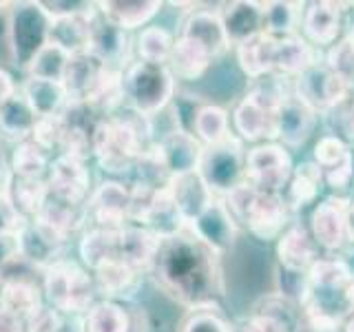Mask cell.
<instances>
[{
    "instance_id": "57",
    "label": "cell",
    "mask_w": 354,
    "mask_h": 332,
    "mask_svg": "<svg viewBox=\"0 0 354 332\" xmlns=\"http://www.w3.org/2000/svg\"><path fill=\"white\" fill-rule=\"evenodd\" d=\"M0 332H27V324L0 308Z\"/></svg>"
},
{
    "instance_id": "53",
    "label": "cell",
    "mask_w": 354,
    "mask_h": 332,
    "mask_svg": "<svg viewBox=\"0 0 354 332\" xmlns=\"http://www.w3.org/2000/svg\"><path fill=\"white\" fill-rule=\"evenodd\" d=\"M306 282H308V273H295V270H286L281 266H277V290L274 293L290 299L297 306H301L304 302Z\"/></svg>"
},
{
    "instance_id": "10",
    "label": "cell",
    "mask_w": 354,
    "mask_h": 332,
    "mask_svg": "<svg viewBox=\"0 0 354 332\" xmlns=\"http://www.w3.org/2000/svg\"><path fill=\"white\" fill-rule=\"evenodd\" d=\"M295 215L281 193L254 191L241 226H246L250 235L261 241H277L292 226V221H297Z\"/></svg>"
},
{
    "instance_id": "2",
    "label": "cell",
    "mask_w": 354,
    "mask_h": 332,
    "mask_svg": "<svg viewBox=\"0 0 354 332\" xmlns=\"http://www.w3.org/2000/svg\"><path fill=\"white\" fill-rule=\"evenodd\" d=\"M308 332H341L354 315V270L339 257H321L308 270L301 302Z\"/></svg>"
},
{
    "instance_id": "19",
    "label": "cell",
    "mask_w": 354,
    "mask_h": 332,
    "mask_svg": "<svg viewBox=\"0 0 354 332\" xmlns=\"http://www.w3.org/2000/svg\"><path fill=\"white\" fill-rule=\"evenodd\" d=\"M104 69L106 64L91 51L71 55L62 77V86L66 91V98H69V104H88V100L93 98L100 80H102Z\"/></svg>"
},
{
    "instance_id": "54",
    "label": "cell",
    "mask_w": 354,
    "mask_h": 332,
    "mask_svg": "<svg viewBox=\"0 0 354 332\" xmlns=\"http://www.w3.org/2000/svg\"><path fill=\"white\" fill-rule=\"evenodd\" d=\"M44 14L49 20L60 18H73V16H91L95 11V3H86V0H64V3H47V0H38Z\"/></svg>"
},
{
    "instance_id": "62",
    "label": "cell",
    "mask_w": 354,
    "mask_h": 332,
    "mask_svg": "<svg viewBox=\"0 0 354 332\" xmlns=\"http://www.w3.org/2000/svg\"><path fill=\"white\" fill-rule=\"evenodd\" d=\"M58 332H82V330H80V326L73 328V326H69V321H64V326H62Z\"/></svg>"
},
{
    "instance_id": "34",
    "label": "cell",
    "mask_w": 354,
    "mask_h": 332,
    "mask_svg": "<svg viewBox=\"0 0 354 332\" xmlns=\"http://www.w3.org/2000/svg\"><path fill=\"white\" fill-rule=\"evenodd\" d=\"M213 62V55H210L202 44L191 40V38H182L177 36L175 44H173V53L169 60V69L173 73V77L177 80H199L206 69Z\"/></svg>"
},
{
    "instance_id": "17",
    "label": "cell",
    "mask_w": 354,
    "mask_h": 332,
    "mask_svg": "<svg viewBox=\"0 0 354 332\" xmlns=\"http://www.w3.org/2000/svg\"><path fill=\"white\" fill-rule=\"evenodd\" d=\"M0 308L27 324L44 308L40 284L31 275L5 270V275L0 277Z\"/></svg>"
},
{
    "instance_id": "61",
    "label": "cell",
    "mask_w": 354,
    "mask_h": 332,
    "mask_svg": "<svg viewBox=\"0 0 354 332\" xmlns=\"http://www.w3.org/2000/svg\"><path fill=\"white\" fill-rule=\"evenodd\" d=\"M341 332H354V315L350 319H346V324H343Z\"/></svg>"
},
{
    "instance_id": "12",
    "label": "cell",
    "mask_w": 354,
    "mask_h": 332,
    "mask_svg": "<svg viewBox=\"0 0 354 332\" xmlns=\"http://www.w3.org/2000/svg\"><path fill=\"white\" fill-rule=\"evenodd\" d=\"M348 33L343 3L332 0H315L306 3L304 20H301V38L319 49H330Z\"/></svg>"
},
{
    "instance_id": "46",
    "label": "cell",
    "mask_w": 354,
    "mask_h": 332,
    "mask_svg": "<svg viewBox=\"0 0 354 332\" xmlns=\"http://www.w3.org/2000/svg\"><path fill=\"white\" fill-rule=\"evenodd\" d=\"M71 55L64 49L55 47V44L47 42L44 47L36 53L27 66V75L29 77H38V80H51V82H62L66 64H69Z\"/></svg>"
},
{
    "instance_id": "3",
    "label": "cell",
    "mask_w": 354,
    "mask_h": 332,
    "mask_svg": "<svg viewBox=\"0 0 354 332\" xmlns=\"http://www.w3.org/2000/svg\"><path fill=\"white\" fill-rule=\"evenodd\" d=\"M151 147H155L151 118L133 109L124 116L100 118L93 131V155L109 173H131L140 155Z\"/></svg>"
},
{
    "instance_id": "24",
    "label": "cell",
    "mask_w": 354,
    "mask_h": 332,
    "mask_svg": "<svg viewBox=\"0 0 354 332\" xmlns=\"http://www.w3.org/2000/svg\"><path fill=\"white\" fill-rule=\"evenodd\" d=\"M219 18L228 42L239 47L241 42H246L263 31V3H254V0L226 3L219 9Z\"/></svg>"
},
{
    "instance_id": "33",
    "label": "cell",
    "mask_w": 354,
    "mask_h": 332,
    "mask_svg": "<svg viewBox=\"0 0 354 332\" xmlns=\"http://www.w3.org/2000/svg\"><path fill=\"white\" fill-rule=\"evenodd\" d=\"M324 186H326L324 175H321L319 166L315 162H301L292 169V175L281 195L286 197L288 206H290L295 213H299L301 208L317 202V197Z\"/></svg>"
},
{
    "instance_id": "16",
    "label": "cell",
    "mask_w": 354,
    "mask_h": 332,
    "mask_svg": "<svg viewBox=\"0 0 354 332\" xmlns=\"http://www.w3.org/2000/svg\"><path fill=\"white\" fill-rule=\"evenodd\" d=\"M129 206H131V188L122 182H102L88 195L86 213L93 219L95 228L120 230L129 226Z\"/></svg>"
},
{
    "instance_id": "28",
    "label": "cell",
    "mask_w": 354,
    "mask_h": 332,
    "mask_svg": "<svg viewBox=\"0 0 354 332\" xmlns=\"http://www.w3.org/2000/svg\"><path fill=\"white\" fill-rule=\"evenodd\" d=\"M160 153H162V160L169 169L171 177L175 175H184V173H191L197 171V164L199 158H202V142H199L195 136L180 129H173L171 133L158 142Z\"/></svg>"
},
{
    "instance_id": "60",
    "label": "cell",
    "mask_w": 354,
    "mask_h": 332,
    "mask_svg": "<svg viewBox=\"0 0 354 332\" xmlns=\"http://www.w3.org/2000/svg\"><path fill=\"white\" fill-rule=\"evenodd\" d=\"M348 243L354 246V197H350L348 204Z\"/></svg>"
},
{
    "instance_id": "6",
    "label": "cell",
    "mask_w": 354,
    "mask_h": 332,
    "mask_svg": "<svg viewBox=\"0 0 354 332\" xmlns=\"http://www.w3.org/2000/svg\"><path fill=\"white\" fill-rule=\"evenodd\" d=\"M197 173L202 175L206 186L215 197H226L239 184L246 182V151L243 142L230 133L226 140L204 147L197 164Z\"/></svg>"
},
{
    "instance_id": "21",
    "label": "cell",
    "mask_w": 354,
    "mask_h": 332,
    "mask_svg": "<svg viewBox=\"0 0 354 332\" xmlns=\"http://www.w3.org/2000/svg\"><path fill=\"white\" fill-rule=\"evenodd\" d=\"M317 122L319 116L292 93L277 113V142L283 144L286 149L304 147L315 133Z\"/></svg>"
},
{
    "instance_id": "23",
    "label": "cell",
    "mask_w": 354,
    "mask_h": 332,
    "mask_svg": "<svg viewBox=\"0 0 354 332\" xmlns=\"http://www.w3.org/2000/svg\"><path fill=\"white\" fill-rule=\"evenodd\" d=\"M191 228L202 237L210 248L217 250L221 257L232 250L237 239V221L230 217L228 208L221 202V197H215V202L210 204L202 215L195 221H191Z\"/></svg>"
},
{
    "instance_id": "37",
    "label": "cell",
    "mask_w": 354,
    "mask_h": 332,
    "mask_svg": "<svg viewBox=\"0 0 354 332\" xmlns=\"http://www.w3.org/2000/svg\"><path fill=\"white\" fill-rule=\"evenodd\" d=\"M22 95L33 109V113L38 118H49V116H60L69 104V98L62 82H51V80H38V77H27L22 84Z\"/></svg>"
},
{
    "instance_id": "39",
    "label": "cell",
    "mask_w": 354,
    "mask_h": 332,
    "mask_svg": "<svg viewBox=\"0 0 354 332\" xmlns=\"http://www.w3.org/2000/svg\"><path fill=\"white\" fill-rule=\"evenodd\" d=\"M306 3H263V33L281 40L290 36H301V20H304Z\"/></svg>"
},
{
    "instance_id": "43",
    "label": "cell",
    "mask_w": 354,
    "mask_h": 332,
    "mask_svg": "<svg viewBox=\"0 0 354 332\" xmlns=\"http://www.w3.org/2000/svg\"><path fill=\"white\" fill-rule=\"evenodd\" d=\"M47 195H49V186L44 180H27V177L14 175L9 186V202L14 204L18 215L25 221L38 217Z\"/></svg>"
},
{
    "instance_id": "45",
    "label": "cell",
    "mask_w": 354,
    "mask_h": 332,
    "mask_svg": "<svg viewBox=\"0 0 354 332\" xmlns=\"http://www.w3.org/2000/svg\"><path fill=\"white\" fill-rule=\"evenodd\" d=\"M193 136L202 142V147H210L230 136V120L228 111L217 104H204L197 113Z\"/></svg>"
},
{
    "instance_id": "27",
    "label": "cell",
    "mask_w": 354,
    "mask_h": 332,
    "mask_svg": "<svg viewBox=\"0 0 354 332\" xmlns=\"http://www.w3.org/2000/svg\"><path fill=\"white\" fill-rule=\"evenodd\" d=\"M180 36L199 42L210 55H213V60L230 49V42L226 38L224 25H221V18H219V11H208V9L191 11L188 18L184 20Z\"/></svg>"
},
{
    "instance_id": "58",
    "label": "cell",
    "mask_w": 354,
    "mask_h": 332,
    "mask_svg": "<svg viewBox=\"0 0 354 332\" xmlns=\"http://www.w3.org/2000/svg\"><path fill=\"white\" fill-rule=\"evenodd\" d=\"M16 95V82L14 77H11L9 71H5L3 66H0V107H3L7 100H11Z\"/></svg>"
},
{
    "instance_id": "38",
    "label": "cell",
    "mask_w": 354,
    "mask_h": 332,
    "mask_svg": "<svg viewBox=\"0 0 354 332\" xmlns=\"http://www.w3.org/2000/svg\"><path fill=\"white\" fill-rule=\"evenodd\" d=\"M274 47L277 38L268 36V33H257L250 40L241 42L237 47V62L241 71L246 73L250 80H257L272 73V62H274Z\"/></svg>"
},
{
    "instance_id": "40",
    "label": "cell",
    "mask_w": 354,
    "mask_h": 332,
    "mask_svg": "<svg viewBox=\"0 0 354 332\" xmlns=\"http://www.w3.org/2000/svg\"><path fill=\"white\" fill-rule=\"evenodd\" d=\"M138 226L149 228L160 239L169 237V235H175L177 230H182L186 226V221H184V217L180 213V208H177V204L173 202L169 186L160 188L158 195H155V199H153L151 208H149V213L144 215L142 224H138Z\"/></svg>"
},
{
    "instance_id": "63",
    "label": "cell",
    "mask_w": 354,
    "mask_h": 332,
    "mask_svg": "<svg viewBox=\"0 0 354 332\" xmlns=\"http://www.w3.org/2000/svg\"><path fill=\"white\" fill-rule=\"evenodd\" d=\"M348 33H350V36H352V38H354V29H352V31H348Z\"/></svg>"
},
{
    "instance_id": "55",
    "label": "cell",
    "mask_w": 354,
    "mask_h": 332,
    "mask_svg": "<svg viewBox=\"0 0 354 332\" xmlns=\"http://www.w3.org/2000/svg\"><path fill=\"white\" fill-rule=\"evenodd\" d=\"M22 224H25V219L18 215V210L9 202V197H0V237L16 235Z\"/></svg>"
},
{
    "instance_id": "49",
    "label": "cell",
    "mask_w": 354,
    "mask_h": 332,
    "mask_svg": "<svg viewBox=\"0 0 354 332\" xmlns=\"http://www.w3.org/2000/svg\"><path fill=\"white\" fill-rule=\"evenodd\" d=\"M324 124L328 129V136H337L343 142L352 144L354 142V93L343 100L341 104L330 109L328 113L321 116Z\"/></svg>"
},
{
    "instance_id": "15",
    "label": "cell",
    "mask_w": 354,
    "mask_h": 332,
    "mask_svg": "<svg viewBox=\"0 0 354 332\" xmlns=\"http://www.w3.org/2000/svg\"><path fill=\"white\" fill-rule=\"evenodd\" d=\"M313 162L321 169L324 184L330 186L337 195L354 180V153L348 142L337 136L319 138L313 151Z\"/></svg>"
},
{
    "instance_id": "44",
    "label": "cell",
    "mask_w": 354,
    "mask_h": 332,
    "mask_svg": "<svg viewBox=\"0 0 354 332\" xmlns=\"http://www.w3.org/2000/svg\"><path fill=\"white\" fill-rule=\"evenodd\" d=\"M9 169L16 177L42 180V175L49 171V153L40 149L31 138L25 142H18L14 153H11Z\"/></svg>"
},
{
    "instance_id": "32",
    "label": "cell",
    "mask_w": 354,
    "mask_h": 332,
    "mask_svg": "<svg viewBox=\"0 0 354 332\" xmlns=\"http://www.w3.org/2000/svg\"><path fill=\"white\" fill-rule=\"evenodd\" d=\"M160 237L144 226H124L120 232V259L142 275L151 270Z\"/></svg>"
},
{
    "instance_id": "25",
    "label": "cell",
    "mask_w": 354,
    "mask_h": 332,
    "mask_svg": "<svg viewBox=\"0 0 354 332\" xmlns=\"http://www.w3.org/2000/svg\"><path fill=\"white\" fill-rule=\"evenodd\" d=\"M169 191H171L173 202L177 204V208H180L186 224L195 221L210 204L215 202L213 191L206 186V182L202 180V175L197 171L171 177Z\"/></svg>"
},
{
    "instance_id": "9",
    "label": "cell",
    "mask_w": 354,
    "mask_h": 332,
    "mask_svg": "<svg viewBox=\"0 0 354 332\" xmlns=\"http://www.w3.org/2000/svg\"><path fill=\"white\" fill-rule=\"evenodd\" d=\"M292 93L321 118L330 109L341 104L343 100H348L354 93V86L343 82L339 75H335L328 69L324 60H319L301 75L295 77Z\"/></svg>"
},
{
    "instance_id": "35",
    "label": "cell",
    "mask_w": 354,
    "mask_h": 332,
    "mask_svg": "<svg viewBox=\"0 0 354 332\" xmlns=\"http://www.w3.org/2000/svg\"><path fill=\"white\" fill-rule=\"evenodd\" d=\"M97 14V9L91 16H73L51 20L49 27V42L55 47L64 49L69 55L86 53L91 44V22Z\"/></svg>"
},
{
    "instance_id": "4",
    "label": "cell",
    "mask_w": 354,
    "mask_h": 332,
    "mask_svg": "<svg viewBox=\"0 0 354 332\" xmlns=\"http://www.w3.org/2000/svg\"><path fill=\"white\" fill-rule=\"evenodd\" d=\"M124 91L133 111L144 118H155L175 98V77L166 64L133 62L124 71Z\"/></svg>"
},
{
    "instance_id": "22",
    "label": "cell",
    "mask_w": 354,
    "mask_h": 332,
    "mask_svg": "<svg viewBox=\"0 0 354 332\" xmlns=\"http://www.w3.org/2000/svg\"><path fill=\"white\" fill-rule=\"evenodd\" d=\"M88 182H91V177H88L84 162L69 158V155H58L55 162L49 166V193L66 199V202L86 204Z\"/></svg>"
},
{
    "instance_id": "31",
    "label": "cell",
    "mask_w": 354,
    "mask_h": 332,
    "mask_svg": "<svg viewBox=\"0 0 354 332\" xmlns=\"http://www.w3.org/2000/svg\"><path fill=\"white\" fill-rule=\"evenodd\" d=\"M315 62H319V51L313 44H308L301 36L277 40L272 62L274 75H281L286 80H295L297 75H301Z\"/></svg>"
},
{
    "instance_id": "5",
    "label": "cell",
    "mask_w": 354,
    "mask_h": 332,
    "mask_svg": "<svg viewBox=\"0 0 354 332\" xmlns=\"http://www.w3.org/2000/svg\"><path fill=\"white\" fill-rule=\"evenodd\" d=\"M42 293L51 302V308L62 315H82L95 304L97 288L93 277L80 264L60 259L44 270Z\"/></svg>"
},
{
    "instance_id": "41",
    "label": "cell",
    "mask_w": 354,
    "mask_h": 332,
    "mask_svg": "<svg viewBox=\"0 0 354 332\" xmlns=\"http://www.w3.org/2000/svg\"><path fill=\"white\" fill-rule=\"evenodd\" d=\"M38 116L25 100L22 93H16L11 100L0 107V133L7 140L25 142L31 138L33 127H36Z\"/></svg>"
},
{
    "instance_id": "20",
    "label": "cell",
    "mask_w": 354,
    "mask_h": 332,
    "mask_svg": "<svg viewBox=\"0 0 354 332\" xmlns=\"http://www.w3.org/2000/svg\"><path fill=\"white\" fill-rule=\"evenodd\" d=\"M277 113L254 102L252 98L243 95L241 102L232 111V127L241 142L263 144L277 142Z\"/></svg>"
},
{
    "instance_id": "8",
    "label": "cell",
    "mask_w": 354,
    "mask_h": 332,
    "mask_svg": "<svg viewBox=\"0 0 354 332\" xmlns=\"http://www.w3.org/2000/svg\"><path fill=\"white\" fill-rule=\"evenodd\" d=\"M292 169V155L279 142H263L246 153V184L254 191L283 193Z\"/></svg>"
},
{
    "instance_id": "50",
    "label": "cell",
    "mask_w": 354,
    "mask_h": 332,
    "mask_svg": "<svg viewBox=\"0 0 354 332\" xmlns=\"http://www.w3.org/2000/svg\"><path fill=\"white\" fill-rule=\"evenodd\" d=\"M180 332H235L219 308H202L191 310L182 321Z\"/></svg>"
},
{
    "instance_id": "30",
    "label": "cell",
    "mask_w": 354,
    "mask_h": 332,
    "mask_svg": "<svg viewBox=\"0 0 354 332\" xmlns=\"http://www.w3.org/2000/svg\"><path fill=\"white\" fill-rule=\"evenodd\" d=\"M97 14L124 31L144 27L162 9L160 0H106L97 3Z\"/></svg>"
},
{
    "instance_id": "36",
    "label": "cell",
    "mask_w": 354,
    "mask_h": 332,
    "mask_svg": "<svg viewBox=\"0 0 354 332\" xmlns=\"http://www.w3.org/2000/svg\"><path fill=\"white\" fill-rule=\"evenodd\" d=\"M36 219H40L42 224H47L49 228H53L55 232H60V235L69 239L71 232H75L88 219V213H86V204L66 202V199H60L49 193Z\"/></svg>"
},
{
    "instance_id": "59",
    "label": "cell",
    "mask_w": 354,
    "mask_h": 332,
    "mask_svg": "<svg viewBox=\"0 0 354 332\" xmlns=\"http://www.w3.org/2000/svg\"><path fill=\"white\" fill-rule=\"evenodd\" d=\"M14 180V173H11L9 164L0 158V197H9V186Z\"/></svg>"
},
{
    "instance_id": "51",
    "label": "cell",
    "mask_w": 354,
    "mask_h": 332,
    "mask_svg": "<svg viewBox=\"0 0 354 332\" xmlns=\"http://www.w3.org/2000/svg\"><path fill=\"white\" fill-rule=\"evenodd\" d=\"M62 133H64V120L62 113L60 116H49V118H38L36 127H33L31 140L38 144L44 151H53L60 149L62 142Z\"/></svg>"
},
{
    "instance_id": "26",
    "label": "cell",
    "mask_w": 354,
    "mask_h": 332,
    "mask_svg": "<svg viewBox=\"0 0 354 332\" xmlns=\"http://www.w3.org/2000/svg\"><path fill=\"white\" fill-rule=\"evenodd\" d=\"M129 49H131L129 31L111 25L109 20L95 14L91 22V44H88V51L97 55L111 69H120L129 58Z\"/></svg>"
},
{
    "instance_id": "52",
    "label": "cell",
    "mask_w": 354,
    "mask_h": 332,
    "mask_svg": "<svg viewBox=\"0 0 354 332\" xmlns=\"http://www.w3.org/2000/svg\"><path fill=\"white\" fill-rule=\"evenodd\" d=\"M206 102H199L197 95H175L173 98V113H175V129L186 131L193 136V129H195V120L197 113L202 111Z\"/></svg>"
},
{
    "instance_id": "56",
    "label": "cell",
    "mask_w": 354,
    "mask_h": 332,
    "mask_svg": "<svg viewBox=\"0 0 354 332\" xmlns=\"http://www.w3.org/2000/svg\"><path fill=\"white\" fill-rule=\"evenodd\" d=\"M18 259H20V255H18V232H16V235L0 237V277H3L9 266L14 261H18Z\"/></svg>"
},
{
    "instance_id": "48",
    "label": "cell",
    "mask_w": 354,
    "mask_h": 332,
    "mask_svg": "<svg viewBox=\"0 0 354 332\" xmlns=\"http://www.w3.org/2000/svg\"><path fill=\"white\" fill-rule=\"evenodd\" d=\"M324 64L335 75H339L343 82L354 86V38L350 33H346L337 44H332L326 51Z\"/></svg>"
},
{
    "instance_id": "47",
    "label": "cell",
    "mask_w": 354,
    "mask_h": 332,
    "mask_svg": "<svg viewBox=\"0 0 354 332\" xmlns=\"http://www.w3.org/2000/svg\"><path fill=\"white\" fill-rule=\"evenodd\" d=\"M175 38L162 27H147L138 38V53L142 62L169 64Z\"/></svg>"
},
{
    "instance_id": "64",
    "label": "cell",
    "mask_w": 354,
    "mask_h": 332,
    "mask_svg": "<svg viewBox=\"0 0 354 332\" xmlns=\"http://www.w3.org/2000/svg\"><path fill=\"white\" fill-rule=\"evenodd\" d=\"M0 158H3V155H0Z\"/></svg>"
},
{
    "instance_id": "13",
    "label": "cell",
    "mask_w": 354,
    "mask_h": 332,
    "mask_svg": "<svg viewBox=\"0 0 354 332\" xmlns=\"http://www.w3.org/2000/svg\"><path fill=\"white\" fill-rule=\"evenodd\" d=\"M66 237L42 224L40 219H29L18 230V255L20 261H27L33 268L47 270L58 264L64 252Z\"/></svg>"
},
{
    "instance_id": "7",
    "label": "cell",
    "mask_w": 354,
    "mask_h": 332,
    "mask_svg": "<svg viewBox=\"0 0 354 332\" xmlns=\"http://www.w3.org/2000/svg\"><path fill=\"white\" fill-rule=\"evenodd\" d=\"M51 20L38 3H16L9 11L7 44L14 64L27 69L36 53L49 42Z\"/></svg>"
},
{
    "instance_id": "18",
    "label": "cell",
    "mask_w": 354,
    "mask_h": 332,
    "mask_svg": "<svg viewBox=\"0 0 354 332\" xmlns=\"http://www.w3.org/2000/svg\"><path fill=\"white\" fill-rule=\"evenodd\" d=\"M321 257L324 255H321L319 243L301 221H292V226L277 239V261L286 270L308 273Z\"/></svg>"
},
{
    "instance_id": "11",
    "label": "cell",
    "mask_w": 354,
    "mask_h": 332,
    "mask_svg": "<svg viewBox=\"0 0 354 332\" xmlns=\"http://www.w3.org/2000/svg\"><path fill=\"white\" fill-rule=\"evenodd\" d=\"M348 204L350 197L330 195L315 206L308 228L321 250L341 252L348 246Z\"/></svg>"
},
{
    "instance_id": "29",
    "label": "cell",
    "mask_w": 354,
    "mask_h": 332,
    "mask_svg": "<svg viewBox=\"0 0 354 332\" xmlns=\"http://www.w3.org/2000/svg\"><path fill=\"white\" fill-rule=\"evenodd\" d=\"M93 282L97 293H102L106 299L129 302L142 284V273L122 259H111L93 270Z\"/></svg>"
},
{
    "instance_id": "1",
    "label": "cell",
    "mask_w": 354,
    "mask_h": 332,
    "mask_svg": "<svg viewBox=\"0 0 354 332\" xmlns=\"http://www.w3.org/2000/svg\"><path fill=\"white\" fill-rule=\"evenodd\" d=\"M149 273L155 284L188 313L219 308L226 295L221 255L210 248L191 224L160 239Z\"/></svg>"
},
{
    "instance_id": "14",
    "label": "cell",
    "mask_w": 354,
    "mask_h": 332,
    "mask_svg": "<svg viewBox=\"0 0 354 332\" xmlns=\"http://www.w3.org/2000/svg\"><path fill=\"white\" fill-rule=\"evenodd\" d=\"M82 332H147V315L140 308H133L129 302L102 299L95 302L84 313L80 321Z\"/></svg>"
},
{
    "instance_id": "42",
    "label": "cell",
    "mask_w": 354,
    "mask_h": 332,
    "mask_svg": "<svg viewBox=\"0 0 354 332\" xmlns=\"http://www.w3.org/2000/svg\"><path fill=\"white\" fill-rule=\"evenodd\" d=\"M120 230L91 228L80 241V257L86 268L95 270L111 259H120Z\"/></svg>"
}]
</instances>
